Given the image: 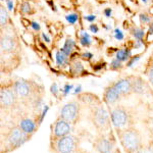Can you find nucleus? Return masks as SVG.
Returning <instances> with one entry per match:
<instances>
[{"instance_id":"obj_1","label":"nucleus","mask_w":153,"mask_h":153,"mask_svg":"<svg viewBox=\"0 0 153 153\" xmlns=\"http://www.w3.org/2000/svg\"><path fill=\"white\" fill-rule=\"evenodd\" d=\"M120 142L129 152H136L140 149V136L135 131H124L120 134Z\"/></svg>"},{"instance_id":"obj_2","label":"nucleus","mask_w":153,"mask_h":153,"mask_svg":"<svg viewBox=\"0 0 153 153\" xmlns=\"http://www.w3.org/2000/svg\"><path fill=\"white\" fill-rule=\"evenodd\" d=\"M93 122L95 126L99 129H104L108 124V113L105 110L104 107L99 106L95 108L93 113Z\"/></svg>"},{"instance_id":"obj_3","label":"nucleus","mask_w":153,"mask_h":153,"mask_svg":"<svg viewBox=\"0 0 153 153\" xmlns=\"http://www.w3.org/2000/svg\"><path fill=\"white\" fill-rule=\"evenodd\" d=\"M78 113H79L78 105H76L75 102H71V103L65 104L62 107L61 112H60V117H61V118L65 120L66 122L71 123L76 118V117H78Z\"/></svg>"},{"instance_id":"obj_4","label":"nucleus","mask_w":153,"mask_h":153,"mask_svg":"<svg viewBox=\"0 0 153 153\" xmlns=\"http://www.w3.org/2000/svg\"><path fill=\"white\" fill-rule=\"evenodd\" d=\"M58 153H71L75 149V140L71 136H65L59 138L56 144Z\"/></svg>"},{"instance_id":"obj_5","label":"nucleus","mask_w":153,"mask_h":153,"mask_svg":"<svg viewBox=\"0 0 153 153\" xmlns=\"http://www.w3.org/2000/svg\"><path fill=\"white\" fill-rule=\"evenodd\" d=\"M8 141L14 147H19L27 141V133H25L21 128H16L11 130L8 135Z\"/></svg>"},{"instance_id":"obj_6","label":"nucleus","mask_w":153,"mask_h":153,"mask_svg":"<svg viewBox=\"0 0 153 153\" xmlns=\"http://www.w3.org/2000/svg\"><path fill=\"white\" fill-rule=\"evenodd\" d=\"M111 123L112 125L114 126L115 128H120V127H124V126L127 124V120H128V115L127 112L125 111L124 109L122 108H117L111 112Z\"/></svg>"},{"instance_id":"obj_7","label":"nucleus","mask_w":153,"mask_h":153,"mask_svg":"<svg viewBox=\"0 0 153 153\" xmlns=\"http://www.w3.org/2000/svg\"><path fill=\"white\" fill-rule=\"evenodd\" d=\"M71 132V126L68 122H66L63 118H59L56 120L54 126V135L56 138H61L68 136Z\"/></svg>"},{"instance_id":"obj_8","label":"nucleus","mask_w":153,"mask_h":153,"mask_svg":"<svg viewBox=\"0 0 153 153\" xmlns=\"http://www.w3.org/2000/svg\"><path fill=\"white\" fill-rule=\"evenodd\" d=\"M16 96L14 93L9 89H2L0 92V102L2 106H11L14 103Z\"/></svg>"},{"instance_id":"obj_9","label":"nucleus","mask_w":153,"mask_h":153,"mask_svg":"<svg viewBox=\"0 0 153 153\" xmlns=\"http://www.w3.org/2000/svg\"><path fill=\"white\" fill-rule=\"evenodd\" d=\"M114 88L117 89L118 92L120 93V95H126L129 94L132 90V82L128 79H123V80H120L118 82L114 84Z\"/></svg>"},{"instance_id":"obj_10","label":"nucleus","mask_w":153,"mask_h":153,"mask_svg":"<svg viewBox=\"0 0 153 153\" xmlns=\"http://www.w3.org/2000/svg\"><path fill=\"white\" fill-rule=\"evenodd\" d=\"M120 93L114 88V86H111V87L106 89L104 93V99L108 104H112V103L117 102L120 99Z\"/></svg>"},{"instance_id":"obj_11","label":"nucleus","mask_w":153,"mask_h":153,"mask_svg":"<svg viewBox=\"0 0 153 153\" xmlns=\"http://www.w3.org/2000/svg\"><path fill=\"white\" fill-rule=\"evenodd\" d=\"M95 148L99 153H110L112 150V144L106 139H98L95 143Z\"/></svg>"},{"instance_id":"obj_12","label":"nucleus","mask_w":153,"mask_h":153,"mask_svg":"<svg viewBox=\"0 0 153 153\" xmlns=\"http://www.w3.org/2000/svg\"><path fill=\"white\" fill-rule=\"evenodd\" d=\"M14 91H16V93L18 95L25 97V96L29 95L30 87L28 84L24 82V81H18V82H16V84H14Z\"/></svg>"},{"instance_id":"obj_13","label":"nucleus","mask_w":153,"mask_h":153,"mask_svg":"<svg viewBox=\"0 0 153 153\" xmlns=\"http://www.w3.org/2000/svg\"><path fill=\"white\" fill-rule=\"evenodd\" d=\"M0 46H1L2 51L4 52H11L14 49V41L11 37L5 36L1 39V42H0Z\"/></svg>"},{"instance_id":"obj_14","label":"nucleus","mask_w":153,"mask_h":153,"mask_svg":"<svg viewBox=\"0 0 153 153\" xmlns=\"http://www.w3.org/2000/svg\"><path fill=\"white\" fill-rule=\"evenodd\" d=\"M19 128L24 131L27 134H32L35 131V124L33 123V120H29V118H26V120H23L19 124Z\"/></svg>"},{"instance_id":"obj_15","label":"nucleus","mask_w":153,"mask_h":153,"mask_svg":"<svg viewBox=\"0 0 153 153\" xmlns=\"http://www.w3.org/2000/svg\"><path fill=\"white\" fill-rule=\"evenodd\" d=\"M75 41L71 40V39H66V41L65 42V45L63 47L60 49L61 51H63L66 55H70V54L73 52V49L75 47Z\"/></svg>"},{"instance_id":"obj_16","label":"nucleus","mask_w":153,"mask_h":153,"mask_svg":"<svg viewBox=\"0 0 153 153\" xmlns=\"http://www.w3.org/2000/svg\"><path fill=\"white\" fill-rule=\"evenodd\" d=\"M131 54L132 52L130 49H120L117 52V59H118L120 61H125L131 58Z\"/></svg>"},{"instance_id":"obj_17","label":"nucleus","mask_w":153,"mask_h":153,"mask_svg":"<svg viewBox=\"0 0 153 153\" xmlns=\"http://www.w3.org/2000/svg\"><path fill=\"white\" fill-rule=\"evenodd\" d=\"M132 90L136 93H143V91H144V85H143L141 79L139 78L135 79V81L132 83Z\"/></svg>"},{"instance_id":"obj_18","label":"nucleus","mask_w":153,"mask_h":153,"mask_svg":"<svg viewBox=\"0 0 153 153\" xmlns=\"http://www.w3.org/2000/svg\"><path fill=\"white\" fill-rule=\"evenodd\" d=\"M68 56L66 54L61 50H58L57 52L55 54V57H56V62H57L58 65H63L66 63L68 61Z\"/></svg>"},{"instance_id":"obj_19","label":"nucleus","mask_w":153,"mask_h":153,"mask_svg":"<svg viewBox=\"0 0 153 153\" xmlns=\"http://www.w3.org/2000/svg\"><path fill=\"white\" fill-rule=\"evenodd\" d=\"M81 44H82L83 46H85V47H88V46L91 45V43H92V41H91V38L90 36H89V34H87L86 32H82L81 33Z\"/></svg>"},{"instance_id":"obj_20","label":"nucleus","mask_w":153,"mask_h":153,"mask_svg":"<svg viewBox=\"0 0 153 153\" xmlns=\"http://www.w3.org/2000/svg\"><path fill=\"white\" fill-rule=\"evenodd\" d=\"M7 18H8V16H7L6 9L3 6H1L0 7V24H1V26H5L6 25Z\"/></svg>"},{"instance_id":"obj_21","label":"nucleus","mask_w":153,"mask_h":153,"mask_svg":"<svg viewBox=\"0 0 153 153\" xmlns=\"http://www.w3.org/2000/svg\"><path fill=\"white\" fill-rule=\"evenodd\" d=\"M133 35H134V37L138 41H141L143 40V38H144V36H145V32L143 31L142 29H135L134 31H133Z\"/></svg>"},{"instance_id":"obj_22","label":"nucleus","mask_w":153,"mask_h":153,"mask_svg":"<svg viewBox=\"0 0 153 153\" xmlns=\"http://www.w3.org/2000/svg\"><path fill=\"white\" fill-rule=\"evenodd\" d=\"M65 19L71 25H75L76 22H78L79 19V16H76L75 13H71V14H68V16H65Z\"/></svg>"},{"instance_id":"obj_23","label":"nucleus","mask_w":153,"mask_h":153,"mask_svg":"<svg viewBox=\"0 0 153 153\" xmlns=\"http://www.w3.org/2000/svg\"><path fill=\"white\" fill-rule=\"evenodd\" d=\"M120 68H122V61H120L118 59H114V60H112L111 63H110V68L113 71H117Z\"/></svg>"},{"instance_id":"obj_24","label":"nucleus","mask_w":153,"mask_h":153,"mask_svg":"<svg viewBox=\"0 0 153 153\" xmlns=\"http://www.w3.org/2000/svg\"><path fill=\"white\" fill-rule=\"evenodd\" d=\"M21 11L22 13H29L31 11V5L29 2H24L21 5Z\"/></svg>"},{"instance_id":"obj_25","label":"nucleus","mask_w":153,"mask_h":153,"mask_svg":"<svg viewBox=\"0 0 153 153\" xmlns=\"http://www.w3.org/2000/svg\"><path fill=\"white\" fill-rule=\"evenodd\" d=\"M73 70L74 71H75L76 74H80V73H82L83 71V65H82V63L81 62H79V61H76V62L74 63V65H73Z\"/></svg>"},{"instance_id":"obj_26","label":"nucleus","mask_w":153,"mask_h":153,"mask_svg":"<svg viewBox=\"0 0 153 153\" xmlns=\"http://www.w3.org/2000/svg\"><path fill=\"white\" fill-rule=\"evenodd\" d=\"M114 38L118 41L123 40V39H124V33H123L120 29H115L114 30Z\"/></svg>"},{"instance_id":"obj_27","label":"nucleus","mask_w":153,"mask_h":153,"mask_svg":"<svg viewBox=\"0 0 153 153\" xmlns=\"http://www.w3.org/2000/svg\"><path fill=\"white\" fill-rule=\"evenodd\" d=\"M139 59H140V56H139V55L133 56V57L131 58L129 61H128L127 66H129V68H131V66H133V65H135V63L137 62V61L139 60Z\"/></svg>"},{"instance_id":"obj_28","label":"nucleus","mask_w":153,"mask_h":153,"mask_svg":"<svg viewBox=\"0 0 153 153\" xmlns=\"http://www.w3.org/2000/svg\"><path fill=\"white\" fill-rule=\"evenodd\" d=\"M50 91H51V93H52V94H53L54 96H57L58 92H59L58 87H57V84H56V83H53L52 85H51V87H50Z\"/></svg>"},{"instance_id":"obj_29","label":"nucleus","mask_w":153,"mask_h":153,"mask_svg":"<svg viewBox=\"0 0 153 153\" xmlns=\"http://www.w3.org/2000/svg\"><path fill=\"white\" fill-rule=\"evenodd\" d=\"M140 21H141V23H143V24H148L150 22V18L147 16V14L141 13L140 14Z\"/></svg>"},{"instance_id":"obj_30","label":"nucleus","mask_w":153,"mask_h":153,"mask_svg":"<svg viewBox=\"0 0 153 153\" xmlns=\"http://www.w3.org/2000/svg\"><path fill=\"white\" fill-rule=\"evenodd\" d=\"M71 89H73V86H71V85H68H68H65V87H63V89H62L61 91H62L63 94H65V95H68V93L71 92Z\"/></svg>"},{"instance_id":"obj_31","label":"nucleus","mask_w":153,"mask_h":153,"mask_svg":"<svg viewBox=\"0 0 153 153\" xmlns=\"http://www.w3.org/2000/svg\"><path fill=\"white\" fill-rule=\"evenodd\" d=\"M48 109H49V107L47 105H45V107L43 108V111H42L41 113V117H40V123L43 122V120H44V117H46V114H47V111H48Z\"/></svg>"},{"instance_id":"obj_32","label":"nucleus","mask_w":153,"mask_h":153,"mask_svg":"<svg viewBox=\"0 0 153 153\" xmlns=\"http://www.w3.org/2000/svg\"><path fill=\"white\" fill-rule=\"evenodd\" d=\"M6 5H7V9L9 11H11L13 9V1L12 0H6Z\"/></svg>"},{"instance_id":"obj_33","label":"nucleus","mask_w":153,"mask_h":153,"mask_svg":"<svg viewBox=\"0 0 153 153\" xmlns=\"http://www.w3.org/2000/svg\"><path fill=\"white\" fill-rule=\"evenodd\" d=\"M86 19V21L90 22V23H92V22H94L96 19V16H94V14H90V16H86L85 18H84Z\"/></svg>"},{"instance_id":"obj_34","label":"nucleus","mask_w":153,"mask_h":153,"mask_svg":"<svg viewBox=\"0 0 153 153\" xmlns=\"http://www.w3.org/2000/svg\"><path fill=\"white\" fill-rule=\"evenodd\" d=\"M31 26H32V28H33L34 31H39V30H40V25H39L38 23H36V22H32Z\"/></svg>"},{"instance_id":"obj_35","label":"nucleus","mask_w":153,"mask_h":153,"mask_svg":"<svg viewBox=\"0 0 153 153\" xmlns=\"http://www.w3.org/2000/svg\"><path fill=\"white\" fill-rule=\"evenodd\" d=\"M89 29H90V31L92 32V33H95V34L98 33V31H99V29H98V27L96 26V25H91Z\"/></svg>"},{"instance_id":"obj_36","label":"nucleus","mask_w":153,"mask_h":153,"mask_svg":"<svg viewBox=\"0 0 153 153\" xmlns=\"http://www.w3.org/2000/svg\"><path fill=\"white\" fill-rule=\"evenodd\" d=\"M111 12H112L111 8H106L104 10V14H105L106 18H109V16H111Z\"/></svg>"},{"instance_id":"obj_37","label":"nucleus","mask_w":153,"mask_h":153,"mask_svg":"<svg viewBox=\"0 0 153 153\" xmlns=\"http://www.w3.org/2000/svg\"><path fill=\"white\" fill-rule=\"evenodd\" d=\"M83 57L84 58H87V59H91V58H92L93 57V54L92 53H90V52H85V53H84L83 54Z\"/></svg>"},{"instance_id":"obj_38","label":"nucleus","mask_w":153,"mask_h":153,"mask_svg":"<svg viewBox=\"0 0 153 153\" xmlns=\"http://www.w3.org/2000/svg\"><path fill=\"white\" fill-rule=\"evenodd\" d=\"M148 78H149V81L151 82V84L153 85V68L149 71V74H148Z\"/></svg>"},{"instance_id":"obj_39","label":"nucleus","mask_w":153,"mask_h":153,"mask_svg":"<svg viewBox=\"0 0 153 153\" xmlns=\"http://www.w3.org/2000/svg\"><path fill=\"white\" fill-rule=\"evenodd\" d=\"M42 38H43V40L45 41V42H47V43H49V42H50V38H49V37L46 35L45 33L42 34Z\"/></svg>"},{"instance_id":"obj_40","label":"nucleus","mask_w":153,"mask_h":153,"mask_svg":"<svg viewBox=\"0 0 153 153\" xmlns=\"http://www.w3.org/2000/svg\"><path fill=\"white\" fill-rule=\"evenodd\" d=\"M148 34H149V35H152L153 34V23L150 25L149 30H148Z\"/></svg>"},{"instance_id":"obj_41","label":"nucleus","mask_w":153,"mask_h":153,"mask_svg":"<svg viewBox=\"0 0 153 153\" xmlns=\"http://www.w3.org/2000/svg\"><path fill=\"white\" fill-rule=\"evenodd\" d=\"M81 90H82V87H81V86H78V87L75 89V92L74 93H75V94H76V93H80Z\"/></svg>"},{"instance_id":"obj_42","label":"nucleus","mask_w":153,"mask_h":153,"mask_svg":"<svg viewBox=\"0 0 153 153\" xmlns=\"http://www.w3.org/2000/svg\"><path fill=\"white\" fill-rule=\"evenodd\" d=\"M101 68H103V65H99V66H94V70H96V71H97V70H100Z\"/></svg>"},{"instance_id":"obj_43","label":"nucleus","mask_w":153,"mask_h":153,"mask_svg":"<svg viewBox=\"0 0 153 153\" xmlns=\"http://www.w3.org/2000/svg\"><path fill=\"white\" fill-rule=\"evenodd\" d=\"M142 1H143V2H146V1H147V0H142Z\"/></svg>"},{"instance_id":"obj_44","label":"nucleus","mask_w":153,"mask_h":153,"mask_svg":"<svg viewBox=\"0 0 153 153\" xmlns=\"http://www.w3.org/2000/svg\"><path fill=\"white\" fill-rule=\"evenodd\" d=\"M152 131H153V125H152Z\"/></svg>"},{"instance_id":"obj_45","label":"nucleus","mask_w":153,"mask_h":153,"mask_svg":"<svg viewBox=\"0 0 153 153\" xmlns=\"http://www.w3.org/2000/svg\"><path fill=\"white\" fill-rule=\"evenodd\" d=\"M0 1H4V0H0Z\"/></svg>"}]
</instances>
